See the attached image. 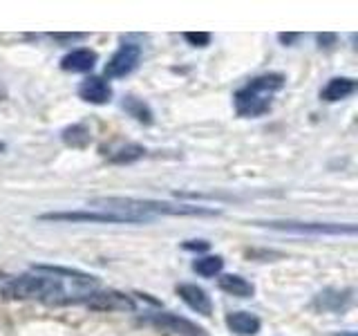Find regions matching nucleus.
Instances as JSON below:
<instances>
[{"instance_id":"nucleus-1","label":"nucleus","mask_w":358,"mask_h":336,"mask_svg":"<svg viewBox=\"0 0 358 336\" xmlns=\"http://www.w3.org/2000/svg\"><path fill=\"white\" fill-rule=\"evenodd\" d=\"M92 206L106 209V213H117V216H132L148 222L150 216H217L220 211L193 204H173V202L159 200H137V197H96Z\"/></svg>"},{"instance_id":"nucleus-2","label":"nucleus","mask_w":358,"mask_h":336,"mask_svg":"<svg viewBox=\"0 0 358 336\" xmlns=\"http://www.w3.org/2000/svg\"><path fill=\"white\" fill-rule=\"evenodd\" d=\"M285 76L282 74H262L242 88L235 94V110L240 117H260L271 108V94L282 90Z\"/></svg>"},{"instance_id":"nucleus-3","label":"nucleus","mask_w":358,"mask_h":336,"mask_svg":"<svg viewBox=\"0 0 358 336\" xmlns=\"http://www.w3.org/2000/svg\"><path fill=\"white\" fill-rule=\"evenodd\" d=\"M36 272V269H34ZM3 291L9 298H38V300H48L54 302L63 296V285L61 278H56L52 274L45 276V272L36 274H22L16 278H7L3 283Z\"/></svg>"},{"instance_id":"nucleus-4","label":"nucleus","mask_w":358,"mask_h":336,"mask_svg":"<svg viewBox=\"0 0 358 336\" xmlns=\"http://www.w3.org/2000/svg\"><path fill=\"white\" fill-rule=\"evenodd\" d=\"M41 222H85V224H139L143 220L132 216H117V213L106 211H56L38 216Z\"/></svg>"},{"instance_id":"nucleus-5","label":"nucleus","mask_w":358,"mask_h":336,"mask_svg":"<svg viewBox=\"0 0 358 336\" xmlns=\"http://www.w3.org/2000/svg\"><path fill=\"white\" fill-rule=\"evenodd\" d=\"M139 56H141V50L139 45L134 43H123L121 48L110 56V61L106 63V76L108 78H123L128 76L134 67L139 63Z\"/></svg>"},{"instance_id":"nucleus-6","label":"nucleus","mask_w":358,"mask_h":336,"mask_svg":"<svg viewBox=\"0 0 358 336\" xmlns=\"http://www.w3.org/2000/svg\"><path fill=\"white\" fill-rule=\"evenodd\" d=\"M264 227L278 229V231H291V233H316V235H354L356 227H343V224H322V222H266Z\"/></svg>"},{"instance_id":"nucleus-7","label":"nucleus","mask_w":358,"mask_h":336,"mask_svg":"<svg viewBox=\"0 0 358 336\" xmlns=\"http://www.w3.org/2000/svg\"><path fill=\"white\" fill-rule=\"evenodd\" d=\"M152 328L157 330H164V332H171V334H179V336H201V328L195 325L193 321H188L184 316L173 312H159V314H152V316L145 318Z\"/></svg>"},{"instance_id":"nucleus-8","label":"nucleus","mask_w":358,"mask_h":336,"mask_svg":"<svg viewBox=\"0 0 358 336\" xmlns=\"http://www.w3.org/2000/svg\"><path fill=\"white\" fill-rule=\"evenodd\" d=\"M78 97H81L83 101H87V104L103 106L112 99V88L101 76H90L81 85H78Z\"/></svg>"},{"instance_id":"nucleus-9","label":"nucleus","mask_w":358,"mask_h":336,"mask_svg":"<svg viewBox=\"0 0 358 336\" xmlns=\"http://www.w3.org/2000/svg\"><path fill=\"white\" fill-rule=\"evenodd\" d=\"M177 294L182 296V300L193 312L204 314V316H210L213 302H210V296L201 287H197V285H179L177 287Z\"/></svg>"},{"instance_id":"nucleus-10","label":"nucleus","mask_w":358,"mask_h":336,"mask_svg":"<svg viewBox=\"0 0 358 336\" xmlns=\"http://www.w3.org/2000/svg\"><path fill=\"white\" fill-rule=\"evenodd\" d=\"M96 63V52L81 48V50H74L70 54H65L61 59V67L65 72H74V74H81V72H90Z\"/></svg>"},{"instance_id":"nucleus-11","label":"nucleus","mask_w":358,"mask_h":336,"mask_svg":"<svg viewBox=\"0 0 358 336\" xmlns=\"http://www.w3.org/2000/svg\"><path fill=\"white\" fill-rule=\"evenodd\" d=\"M87 305L94 309H134V302L128 296L117 294V291H99V294H90Z\"/></svg>"},{"instance_id":"nucleus-12","label":"nucleus","mask_w":358,"mask_h":336,"mask_svg":"<svg viewBox=\"0 0 358 336\" xmlns=\"http://www.w3.org/2000/svg\"><path fill=\"white\" fill-rule=\"evenodd\" d=\"M227 325L238 336H251L260 330V318L251 312H231L227 316Z\"/></svg>"},{"instance_id":"nucleus-13","label":"nucleus","mask_w":358,"mask_h":336,"mask_svg":"<svg viewBox=\"0 0 358 336\" xmlns=\"http://www.w3.org/2000/svg\"><path fill=\"white\" fill-rule=\"evenodd\" d=\"M217 285L222 291H227L229 296H235V298H251L255 291V287L249 283V280L238 274H224Z\"/></svg>"},{"instance_id":"nucleus-14","label":"nucleus","mask_w":358,"mask_h":336,"mask_svg":"<svg viewBox=\"0 0 358 336\" xmlns=\"http://www.w3.org/2000/svg\"><path fill=\"white\" fill-rule=\"evenodd\" d=\"M354 90H356V81L354 78H347V76H336L331 78V81L327 83V88L322 90V99L324 101H341V99H347L350 94H354Z\"/></svg>"},{"instance_id":"nucleus-15","label":"nucleus","mask_w":358,"mask_h":336,"mask_svg":"<svg viewBox=\"0 0 358 336\" xmlns=\"http://www.w3.org/2000/svg\"><path fill=\"white\" fill-rule=\"evenodd\" d=\"M193 269L204 278H213L217 276L222 269H224V260L220 255H206V258H197L193 262Z\"/></svg>"},{"instance_id":"nucleus-16","label":"nucleus","mask_w":358,"mask_h":336,"mask_svg":"<svg viewBox=\"0 0 358 336\" xmlns=\"http://www.w3.org/2000/svg\"><path fill=\"white\" fill-rule=\"evenodd\" d=\"M63 141L67 146H74V148H83V146L90 144V130L85 126H72V128H65L63 130Z\"/></svg>"},{"instance_id":"nucleus-17","label":"nucleus","mask_w":358,"mask_h":336,"mask_svg":"<svg viewBox=\"0 0 358 336\" xmlns=\"http://www.w3.org/2000/svg\"><path fill=\"white\" fill-rule=\"evenodd\" d=\"M123 108H126L130 115L137 119V121H141V123H150L152 121V112L148 110V106L143 104V101H139V99H134V97H128L126 99V104H123Z\"/></svg>"},{"instance_id":"nucleus-18","label":"nucleus","mask_w":358,"mask_h":336,"mask_svg":"<svg viewBox=\"0 0 358 336\" xmlns=\"http://www.w3.org/2000/svg\"><path fill=\"white\" fill-rule=\"evenodd\" d=\"M143 148L141 146H137V144H132V146H126V148H121L115 157H112V164H130V162H134V160H139V157H143Z\"/></svg>"},{"instance_id":"nucleus-19","label":"nucleus","mask_w":358,"mask_h":336,"mask_svg":"<svg viewBox=\"0 0 358 336\" xmlns=\"http://www.w3.org/2000/svg\"><path fill=\"white\" fill-rule=\"evenodd\" d=\"M184 38L190 45H195V48H206V45L210 43V34H206V31H186Z\"/></svg>"},{"instance_id":"nucleus-20","label":"nucleus","mask_w":358,"mask_h":336,"mask_svg":"<svg viewBox=\"0 0 358 336\" xmlns=\"http://www.w3.org/2000/svg\"><path fill=\"white\" fill-rule=\"evenodd\" d=\"M318 43H320V48H329V43H334V36L331 34H320Z\"/></svg>"},{"instance_id":"nucleus-21","label":"nucleus","mask_w":358,"mask_h":336,"mask_svg":"<svg viewBox=\"0 0 358 336\" xmlns=\"http://www.w3.org/2000/svg\"><path fill=\"white\" fill-rule=\"evenodd\" d=\"M184 249H208V242H199V244H190V242H186L184 244Z\"/></svg>"},{"instance_id":"nucleus-22","label":"nucleus","mask_w":358,"mask_h":336,"mask_svg":"<svg viewBox=\"0 0 358 336\" xmlns=\"http://www.w3.org/2000/svg\"><path fill=\"white\" fill-rule=\"evenodd\" d=\"M298 36H296V34H280V41H282V43H294Z\"/></svg>"},{"instance_id":"nucleus-23","label":"nucleus","mask_w":358,"mask_h":336,"mask_svg":"<svg viewBox=\"0 0 358 336\" xmlns=\"http://www.w3.org/2000/svg\"><path fill=\"white\" fill-rule=\"evenodd\" d=\"M336 336H356L354 332H345V334H336Z\"/></svg>"}]
</instances>
